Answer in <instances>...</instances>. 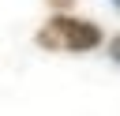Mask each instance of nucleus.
I'll use <instances>...</instances> for the list:
<instances>
[{
    "label": "nucleus",
    "mask_w": 120,
    "mask_h": 116,
    "mask_svg": "<svg viewBox=\"0 0 120 116\" xmlns=\"http://www.w3.org/2000/svg\"><path fill=\"white\" fill-rule=\"evenodd\" d=\"M101 41H105L101 26L79 15H49V22H41L34 34V45L45 52H90Z\"/></svg>",
    "instance_id": "nucleus-1"
},
{
    "label": "nucleus",
    "mask_w": 120,
    "mask_h": 116,
    "mask_svg": "<svg viewBox=\"0 0 120 116\" xmlns=\"http://www.w3.org/2000/svg\"><path fill=\"white\" fill-rule=\"evenodd\" d=\"M71 4H75V0H49V7H56V15H64Z\"/></svg>",
    "instance_id": "nucleus-2"
},
{
    "label": "nucleus",
    "mask_w": 120,
    "mask_h": 116,
    "mask_svg": "<svg viewBox=\"0 0 120 116\" xmlns=\"http://www.w3.org/2000/svg\"><path fill=\"white\" fill-rule=\"evenodd\" d=\"M109 56H112V60H116V64H120V34H116V37H112V41H109Z\"/></svg>",
    "instance_id": "nucleus-3"
},
{
    "label": "nucleus",
    "mask_w": 120,
    "mask_h": 116,
    "mask_svg": "<svg viewBox=\"0 0 120 116\" xmlns=\"http://www.w3.org/2000/svg\"><path fill=\"white\" fill-rule=\"evenodd\" d=\"M109 4H112V7H116V11H120V0H109Z\"/></svg>",
    "instance_id": "nucleus-4"
}]
</instances>
